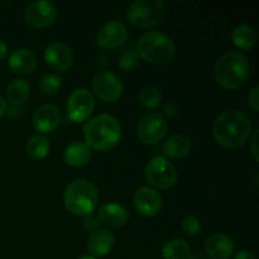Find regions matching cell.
I'll return each mask as SVG.
<instances>
[{"label":"cell","mask_w":259,"mask_h":259,"mask_svg":"<svg viewBox=\"0 0 259 259\" xmlns=\"http://www.w3.org/2000/svg\"><path fill=\"white\" fill-rule=\"evenodd\" d=\"M212 133L220 146L229 149L239 148L247 143L252 134V121L245 113L232 109L218 116Z\"/></svg>","instance_id":"6da1fadb"},{"label":"cell","mask_w":259,"mask_h":259,"mask_svg":"<svg viewBox=\"0 0 259 259\" xmlns=\"http://www.w3.org/2000/svg\"><path fill=\"white\" fill-rule=\"evenodd\" d=\"M234 250V240L223 233H214L205 242V254L211 259H228Z\"/></svg>","instance_id":"e0dca14e"},{"label":"cell","mask_w":259,"mask_h":259,"mask_svg":"<svg viewBox=\"0 0 259 259\" xmlns=\"http://www.w3.org/2000/svg\"><path fill=\"white\" fill-rule=\"evenodd\" d=\"M83 228L86 230H90V232H94V230L98 229L99 227V220L96 218H94L93 215H89V217H85V220L82 222Z\"/></svg>","instance_id":"d6a6232c"},{"label":"cell","mask_w":259,"mask_h":259,"mask_svg":"<svg viewBox=\"0 0 259 259\" xmlns=\"http://www.w3.org/2000/svg\"><path fill=\"white\" fill-rule=\"evenodd\" d=\"M9 68L18 75H32L38 66L37 56L28 48H17L8 58Z\"/></svg>","instance_id":"ac0fdd59"},{"label":"cell","mask_w":259,"mask_h":259,"mask_svg":"<svg viewBox=\"0 0 259 259\" xmlns=\"http://www.w3.org/2000/svg\"><path fill=\"white\" fill-rule=\"evenodd\" d=\"M258 134H259V129H255L254 132H252L249 137V149L250 153H252L253 158L254 161L258 162L259 159V154H258Z\"/></svg>","instance_id":"4dcf8cb0"},{"label":"cell","mask_w":259,"mask_h":259,"mask_svg":"<svg viewBox=\"0 0 259 259\" xmlns=\"http://www.w3.org/2000/svg\"><path fill=\"white\" fill-rule=\"evenodd\" d=\"M8 51H9V48H8L7 43H5L3 39H0V61L4 60V58L7 57Z\"/></svg>","instance_id":"e575fe53"},{"label":"cell","mask_w":259,"mask_h":259,"mask_svg":"<svg viewBox=\"0 0 259 259\" xmlns=\"http://www.w3.org/2000/svg\"><path fill=\"white\" fill-rule=\"evenodd\" d=\"M139 60L141 58L137 55V51L131 50V48H126L123 52L119 55L118 58V65L124 72H133L138 68L139 66Z\"/></svg>","instance_id":"83f0119b"},{"label":"cell","mask_w":259,"mask_h":259,"mask_svg":"<svg viewBox=\"0 0 259 259\" xmlns=\"http://www.w3.org/2000/svg\"><path fill=\"white\" fill-rule=\"evenodd\" d=\"M137 55L152 65H168L176 57V46L168 35L161 32H147L137 43Z\"/></svg>","instance_id":"277c9868"},{"label":"cell","mask_w":259,"mask_h":259,"mask_svg":"<svg viewBox=\"0 0 259 259\" xmlns=\"http://www.w3.org/2000/svg\"><path fill=\"white\" fill-rule=\"evenodd\" d=\"M115 244V235L111 230L106 228H98L96 230L91 232L90 237L86 242V248L90 252L91 257H105Z\"/></svg>","instance_id":"2e32d148"},{"label":"cell","mask_w":259,"mask_h":259,"mask_svg":"<svg viewBox=\"0 0 259 259\" xmlns=\"http://www.w3.org/2000/svg\"><path fill=\"white\" fill-rule=\"evenodd\" d=\"M68 120L82 123L88 120L95 110V99L88 89H76L70 94L66 104Z\"/></svg>","instance_id":"9c48e42d"},{"label":"cell","mask_w":259,"mask_h":259,"mask_svg":"<svg viewBox=\"0 0 259 259\" xmlns=\"http://www.w3.org/2000/svg\"><path fill=\"white\" fill-rule=\"evenodd\" d=\"M94 94L105 103H114L121 98L124 91L120 77L110 71H100L94 76L91 81Z\"/></svg>","instance_id":"30bf717a"},{"label":"cell","mask_w":259,"mask_h":259,"mask_svg":"<svg viewBox=\"0 0 259 259\" xmlns=\"http://www.w3.org/2000/svg\"><path fill=\"white\" fill-rule=\"evenodd\" d=\"M128 38L129 33L125 24L119 20H111L99 29L95 42L100 50L114 51L125 45Z\"/></svg>","instance_id":"7c38bea8"},{"label":"cell","mask_w":259,"mask_h":259,"mask_svg":"<svg viewBox=\"0 0 259 259\" xmlns=\"http://www.w3.org/2000/svg\"><path fill=\"white\" fill-rule=\"evenodd\" d=\"M234 259H257V258H255V255L253 254L252 252H249V250H240V252L237 253V255H235Z\"/></svg>","instance_id":"836d02e7"},{"label":"cell","mask_w":259,"mask_h":259,"mask_svg":"<svg viewBox=\"0 0 259 259\" xmlns=\"http://www.w3.org/2000/svg\"><path fill=\"white\" fill-rule=\"evenodd\" d=\"M168 124L162 114L152 111L146 114L139 120L137 126V136L139 141L147 146H154L163 141L167 136Z\"/></svg>","instance_id":"ba28073f"},{"label":"cell","mask_w":259,"mask_h":259,"mask_svg":"<svg viewBox=\"0 0 259 259\" xmlns=\"http://www.w3.org/2000/svg\"><path fill=\"white\" fill-rule=\"evenodd\" d=\"M162 100H163V96H162L161 91L154 86H146L138 94L139 104L149 110H154L158 108L162 104Z\"/></svg>","instance_id":"484cf974"},{"label":"cell","mask_w":259,"mask_h":259,"mask_svg":"<svg viewBox=\"0 0 259 259\" xmlns=\"http://www.w3.org/2000/svg\"><path fill=\"white\" fill-rule=\"evenodd\" d=\"M190 255L189 243L181 238L168 240L162 248L163 259H186Z\"/></svg>","instance_id":"cb8c5ba5"},{"label":"cell","mask_w":259,"mask_h":259,"mask_svg":"<svg viewBox=\"0 0 259 259\" xmlns=\"http://www.w3.org/2000/svg\"><path fill=\"white\" fill-rule=\"evenodd\" d=\"M29 95L30 85L23 78H15L7 88V99L13 106H22Z\"/></svg>","instance_id":"603a6c76"},{"label":"cell","mask_w":259,"mask_h":259,"mask_svg":"<svg viewBox=\"0 0 259 259\" xmlns=\"http://www.w3.org/2000/svg\"><path fill=\"white\" fill-rule=\"evenodd\" d=\"M62 121L61 110L53 104H45L33 113L32 123L37 132L48 134L55 132Z\"/></svg>","instance_id":"9a60e30c"},{"label":"cell","mask_w":259,"mask_h":259,"mask_svg":"<svg viewBox=\"0 0 259 259\" xmlns=\"http://www.w3.org/2000/svg\"><path fill=\"white\" fill-rule=\"evenodd\" d=\"M63 80L61 76L56 75V73H47V75L42 76L38 83V89L43 95L52 96L57 94L62 88Z\"/></svg>","instance_id":"4316f807"},{"label":"cell","mask_w":259,"mask_h":259,"mask_svg":"<svg viewBox=\"0 0 259 259\" xmlns=\"http://www.w3.org/2000/svg\"><path fill=\"white\" fill-rule=\"evenodd\" d=\"M77 259H96V258L91 257V255H82V257H80V258H77Z\"/></svg>","instance_id":"74e56055"},{"label":"cell","mask_w":259,"mask_h":259,"mask_svg":"<svg viewBox=\"0 0 259 259\" xmlns=\"http://www.w3.org/2000/svg\"><path fill=\"white\" fill-rule=\"evenodd\" d=\"M99 222L109 228H121L128 223L129 214L124 206L116 202H108L98 211Z\"/></svg>","instance_id":"d6986e66"},{"label":"cell","mask_w":259,"mask_h":259,"mask_svg":"<svg viewBox=\"0 0 259 259\" xmlns=\"http://www.w3.org/2000/svg\"><path fill=\"white\" fill-rule=\"evenodd\" d=\"M186 259H211V258L207 257V255L205 254V253L196 252V253H192V254H190Z\"/></svg>","instance_id":"8d00e7d4"},{"label":"cell","mask_w":259,"mask_h":259,"mask_svg":"<svg viewBox=\"0 0 259 259\" xmlns=\"http://www.w3.org/2000/svg\"><path fill=\"white\" fill-rule=\"evenodd\" d=\"M180 113V108L175 103H167L163 108V114L168 118H176Z\"/></svg>","instance_id":"1f68e13d"},{"label":"cell","mask_w":259,"mask_h":259,"mask_svg":"<svg viewBox=\"0 0 259 259\" xmlns=\"http://www.w3.org/2000/svg\"><path fill=\"white\" fill-rule=\"evenodd\" d=\"M8 113V105H7V100L4 99V96L0 94V118H2L3 115H5V114Z\"/></svg>","instance_id":"d590c367"},{"label":"cell","mask_w":259,"mask_h":259,"mask_svg":"<svg viewBox=\"0 0 259 259\" xmlns=\"http://www.w3.org/2000/svg\"><path fill=\"white\" fill-rule=\"evenodd\" d=\"M99 202L98 187L88 180H75L67 185L63 194V205L76 217H89Z\"/></svg>","instance_id":"5b68a950"},{"label":"cell","mask_w":259,"mask_h":259,"mask_svg":"<svg viewBox=\"0 0 259 259\" xmlns=\"http://www.w3.org/2000/svg\"><path fill=\"white\" fill-rule=\"evenodd\" d=\"M63 158H65V162L68 166L80 168V167L86 166L90 162L91 149L89 148L85 142L73 141L66 147Z\"/></svg>","instance_id":"ffe728a7"},{"label":"cell","mask_w":259,"mask_h":259,"mask_svg":"<svg viewBox=\"0 0 259 259\" xmlns=\"http://www.w3.org/2000/svg\"><path fill=\"white\" fill-rule=\"evenodd\" d=\"M163 15L164 3L162 0H136L126 13L129 23L139 29L156 27Z\"/></svg>","instance_id":"8992f818"},{"label":"cell","mask_w":259,"mask_h":259,"mask_svg":"<svg viewBox=\"0 0 259 259\" xmlns=\"http://www.w3.org/2000/svg\"><path fill=\"white\" fill-rule=\"evenodd\" d=\"M25 148H27V153L33 159L40 161V159H45L50 154L51 144L50 141L45 136L35 134V136H32L28 139Z\"/></svg>","instance_id":"d4e9b609"},{"label":"cell","mask_w":259,"mask_h":259,"mask_svg":"<svg viewBox=\"0 0 259 259\" xmlns=\"http://www.w3.org/2000/svg\"><path fill=\"white\" fill-rule=\"evenodd\" d=\"M182 230L189 237H196L201 233V222L194 215H187L181 223Z\"/></svg>","instance_id":"f1b7e54d"},{"label":"cell","mask_w":259,"mask_h":259,"mask_svg":"<svg viewBox=\"0 0 259 259\" xmlns=\"http://www.w3.org/2000/svg\"><path fill=\"white\" fill-rule=\"evenodd\" d=\"M133 204L137 211L146 218L156 217L162 209V197L159 192L148 186H142L134 192Z\"/></svg>","instance_id":"5bb4252c"},{"label":"cell","mask_w":259,"mask_h":259,"mask_svg":"<svg viewBox=\"0 0 259 259\" xmlns=\"http://www.w3.org/2000/svg\"><path fill=\"white\" fill-rule=\"evenodd\" d=\"M249 78V62L239 51H228L215 65V80L227 90H239Z\"/></svg>","instance_id":"3957f363"},{"label":"cell","mask_w":259,"mask_h":259,"mask_svg":"<svg viewBox=\"0 0 259 259\" xmlns=\"http://www.w3.org/2000/svg\"><path fill=\"white\" fill-rule=\"evenodd\" d=\"M247 100H248V105L252 108V110L254 111V113H258L259 111V88L258 86H254V88L248 93Z\"/></svg>","instance_id":"f546056e"},{"label":"cell","mask_w":259,"mask_h":259,"mask_svg":"<svg viewBox=\"0 0 259 259\" xmlns=\"http://www.w3.org/2000/svg\"><path fill=\"white\" fill-rule=\"evenodd\" d=\"M144 177L151 186L158 190H168L177 182V171L168 159L157 156L147 163Z\"/></svg>","instance_id":"52a82bcc"},{"label":"cell","mask_w":259,"mask_h":259,"mask_svg":"<svg viewBox=\"0 0 259 259\" xmlns=\"http://www.w3.org/2000/svg\"><path fill=\"white\" fill-rule=\"evenodd\" d=\"M192 148V142L185 134L171 136L163 144V153L168 158L180 159L189 156Z\"/></svg>","instance_id":"44dd1931"},{"label":"cell","mask_w":259,"mask_h":259,"mask_svg":"<svg viewBox=\"0 0 259 259\" xmlns=\"http://www.w3.org/2000/svg\"><path fill=\"white\" fill-rule=\"evenodd\" d=\"M232 40L239 50L250 51L257 43V33L252 25L239 24L233 29Z\"/></svg>","instance_id":"7402d4cb"},{"label":"cell","mask_w":259,"mask_h":259,"mask_svg":"<svg viewBox=\"0 0 259 259\" xmlns=\"http://www.w3.org/2000/svg\"><path fill=\"white\" fill-rule=\"evenodd\" d=\"M24 20L30 27L43 29L48 28L56 22L57 7L50 0L33 2L24 9Z\"/></svg>","instance_id":"8fae6325"},{"label":"cell","mask_w":259,"mask_h":259,"mask_svg":"<svg viewBox=\"0 0 259 259\" xmlns=\"http://www.w3.org/2000/svg\"><path fill=\"white\" fill-rule=\"evenodd\" d=\"M45 60L50 67L58 72H67L73 65L72 48L63 42H52L46 47Z\"/></svg>","instance_id":"4fadbf2b"},{"label":"cell","mask_w":259,"mask_h":259,"mask_svg":"<svg viewBox=\"0 0 259 259\" xmlns=\"http://www.w3.org/2000/svg\"><path fill=\"white\" fill-rule=\"evenodd\" d=\"M83 138L90 149L99 152L111 151L120 142L121 125L115 116L100 114L85 124Z\"/></svg>","instance_id":"7a4b0ae2"}]
</instances>
